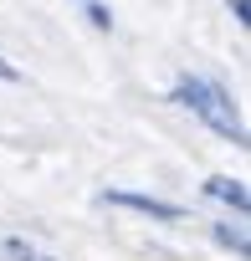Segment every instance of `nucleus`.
I'll return each mask as SVG.
<instances>
[{"label":"nucleus","instance_id":"nucleus-1","mask_svg":"<svg viewBox=\"0 0 251 261\" xmlns=\"http://www.w3.org/2000/svg\"><path fill=\"white\" fill-rule=\"evenodd\" d=\"M174 102H180V108H190L205 128H215L220 139L246 144V123H241V113H236V102H231V92H225L220 82H205V77H180Z\"/></svg>","mask_w":251,"mask_h":261},{"label":"nucleus","instance_id":"nucleus-2","mask_svg":"<svg viewBox=\"0 0 251 261\" xmlns=\"http://www.w3.org/2000/svg\"><path fill=\"white\" fill-rule=\"evenodd\" d=\"M103 200H113V205H129V210H149V215H159V220H174V215H180L169 200H154V195H129V190H108Z\"/></svg>","mask_w":251,"mask_h":261},{"label":"nucleus","instance_id":"nucleus-3","mask_svg":"<svg viewBox=\"0 0 251 261\" xmlns=\"http://www.w3.org/2000/svg\"><path fill=\"white\" fill-rule=\"evenodd\" d=\"M205 190H210L215 200H225L231 210H241V215H246V205H251V200H246V185H241V179H225V174H215V179H210Z\"/></svg>","mask_w":251,"mask_h":261},{"label":"nucleus","instance_id":"nucleus-4","mask_svg":"<svg viewBox=\"0 0 251 261\" xmlns=\"http://www.w3.org/2000/svg\"><path fill=\"white\" fill-rule=\"evenodd\" d=\"M215 241H220V246H236V256H246V236H241V230H231V225H215Z\"/></svg>","mask_w":251,"mask_h":261},{"label":"nucleus","instance_id":"nucleus-5","mask_svg":"<svg viewBox=\"0 0 251 261\" xmlns=\"http://www.w3.org/2000/svg\"><path fill=\"white\" fill-rule=\"evenodd\" d=\"M77 6H82V11H87V21H92V26H103V31H108V26H113V16H108V11H103V6H97V0H77Z\"/></svg>","mask_w":251,"mask_h":261},{"label":"nucleus","instance_id":"nucleus-6","mask_svg":"<svg viewBox=\"0 0 251 261\" xmlns=\"http://www.w3.org/2000/svg\"><path fill=\"white\" fill-rule=\"evenodd\" d=\"M6 251H11L16 261H46V256H36V251H31L26 241H6Z\"/></svg>","mask_w":251,"mask_h":261},{"label":"nucleus","instance_id":"nucleus-7","mask_svg":"<svg viewBox=\"0 0 251 261\" xmlns=\"http://www.w3.org/2000/svg\"><path fill=\"white\" fill-rule=\"evenodd\" d=\"M231 11H236V21H241V26H251V6H246V0H231Z\"/></svg>","mask_w":251,"mask_h":261},{"label":"nucleus","instance_id":"nucleus-8","mask_svg":"<svg viewBox=\"0 0 251 261\" xmlns=\"http://www.w3.org/2000/svg\"><path fill=\"white\" fill-rule=\"evenodd\" d=\"M16 77H21V72H16V67L6 62V57H0V82H16Z\"/></svg>","mask_w":251,"mask_h":261}]
</instances>
